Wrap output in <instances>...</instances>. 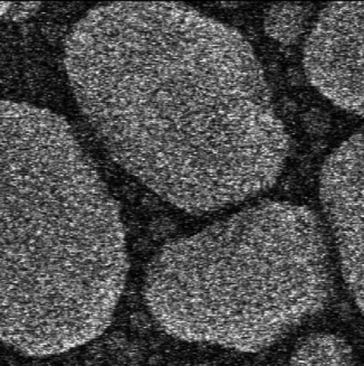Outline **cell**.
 <instances>
[{
  "mask_svg": "<svg viewBox=\"0 0 364 366\" xmlns=\"http://www.w3.org/2000/svg\"><path fill=\"white\" fill-rule=\"evenodd\" d=\"M81 112L118 165L193 214L274 185L290 139L233 27L181 4L93 8L65 41Z\"/></svg>",
  "mask_w": 364,
  "mask_h": 366,
  "instance_id": "6da1fadb",
  "label": "cell"
},
{
  "mask_svg": "<svg viewBox=\"0 0 364 366\" xmlns=\"http://www.w3.org/2000/svg\"><path fill=\"white\" fill-rule=\"evenodd\" d=\"M1 290L43 337L108 326L128 271L118 204L64 119L1 102Z\"/></svg>",
  "mask_w": 364,
  "mask_h": 366,
  "instance_id": "7a4b0ae2",
  "label": "cell"
},
{
  "mask_svg": "<svg viewBox=\"0 0 364 366\" xmlns=\"http://www.w3.org/2000/svg\"><path fill=\"white\" fill-rule=\"evenodd\" d=\"M146 274L144 300L167 333L241 352L320 314L335 286L323 224L288 202H261L170 241Z\"/></svg>",
  "mask_w": 364,
  "mask_h": 366,
  "instance_id": "3957f363",
  "label": "cell"
},
{
  "mask_svg": "<svg viewBox=\"0 0 364 366\" xmlns=\"http://www.w3.org/2000/svg\"><path fill=\"white\" fill-rule=\"evenodd\" d=\"M304 70L328 100L363 116V3H333L320 11L306 39Z\"/></svg>",
  "mask_w": 364,
  "mask_h": 366,
  "instance_id": "277c9868",
  "label": "cell"
},
{
  "mask_svg": "<svg viewBox=\"0 0 364 366\" xmlns=\"http://www.w3.org/2000/svg\"><path fill=\"white\" fill-rule=\"evenodd\" d=\"M363 132L346 139L324 163L320 202L333 229L342 274L363 312Z\"/></svg>",
  "mask_w": 364,
  "mask_h": 366,
  "instance_id": "5b68a950",
  "label": "cell"
},
{
  "mask_svg": "<svg viewBox=\"0 0 364 366\" xmlns=\"http://www.w3.org/2000/svg\"><path fill=\"white\" fill-rule=\"evenodd\" d=\"M353 350L340 336L313 334L298 344L290 357L292 365H352Z\"/></svg>",
  "mask_w": 364,
  "mask_h": 366,
  "instance_id": "8992f818",
  "label": "cell"
},
{
  "mask_svg": "<svg viewBox=\"0 0 364 366\" xmlns=\"http://www.w3.org/2000/svg\"><path fill=\"white\" fill-rule=\"evenodd\" d=\"M312 17L310 6L300 4H277L267 11L265 31L282 44H294L308 29Z\"/></svg>",
  "mask_w": 364,
  "mask_h": 366,
  "instance_id": "52a82bcc",
  "label": "cell"
},
{
  "mask_svg": "<svg viewBox=\"0 0 364 366\" xmlns=\"http://www.w3.org/2000/svg\"><path fill=\"white\" fill-rule=\"evenodd\" d=\"M302 124L306 132L320 136L331 128V117L322 109L314 108L303 114Z\"/></svg>",
  "mask_w": 364,
  "mask_h": 366,
  "instance_id": "ba28073f",
  "label": "cell"
},
{
  "mask_svg": "<svg viewBox=\"0 0 364 366\" xmlns=\"http://www.w3.org/2000/svg\"><path fill=\"white\" fill-rule=\"evenodd\" d=\"M41 4H1V16L4 21H14V23H23L26 19H31L34 14L39 11Z\"/></svg>",
  "mask_w": 364,
  "mask_h": 366,
  "instance_id": "9c48e42d",
  "label": "cell"
},
{
  "mask_svg": "<svg viewBox=\"0 0 364 366\" xmlns=\"http://www.w3.org/2000/svg\"><path fill=\"white\" fill-rule=\"evenodd\" d=\"M304 76L305 75H303L300 71L296 70V69H293L290 72V81L293 85H300L304 82Z\"/></svg>",
  "mask_w": 364,
  "mask_h": 366,
  "instance_id": "30bf717a",
  "label": "cell"
}]
</instances>
